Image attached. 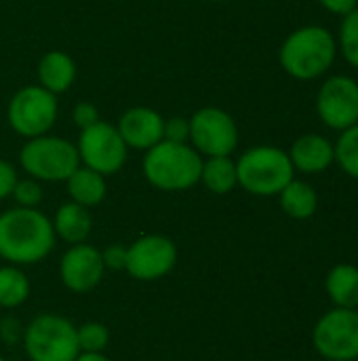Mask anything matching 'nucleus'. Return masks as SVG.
<instances>
[{
  "mask_svg": "<svg viewBox=\"0 0 358 361\" xmlns=\"http://www.w3.org/2000/svg\"><path fill=\"white\" fill-rule=\"evenodd\" d=\"M319 118L335 131H344L358 123V82L338 74L327 78L317 95Z\"/></svg>",
  "mask_w": 358,
  "mask_h": 361,
  "instance_id": "12",
  "label": "nucleus"
},
{
  "mask_svg": "<svg viewBox=\"0 0 358 361\" xmlns=\"http://www.w3.org/2000/svg\"><path fill=\"white\" fill-rule=\"evenodd\" d=\"M207 2H222V0H207Z\"/></svg>",
  "mask_w": 358,
  "mask_h": 361,
  "instance_id": "34",
  "label": "nucleus"
},
{
  "mask_svg": "<svg viewBox=\"0 0 358 361\" xmlns=\"http://www.w3.org/2000/svg\"><path fill=\"white\" fill-rule=\"evenodd\" d=\"M165 116L148 106H133L124 110L116 123L120 137L131 150H150L158 142H162Z\"/></svg>",
  "mask_w": 358,
  "mask_h": 361,
  "instance_id": "14",
  "label": "nucleus"
},
{
  "mask_svg": "<svg viewBox=\"0 0 358 361\" xmlns=\"http://www.w3.org/2000/svg\"><path fill=\"white\" fill-rule=\"evenodd\" d=\"M143 178L150 186L165 192H181L200 184L203 157L190 144L158 142L143 152Z\"/></svg>",
  "mask_w": 358,
  "mask_h": 361,
  "instance_id": "3",
  "label": "nucleus"
},
{
  "mask_svg": "<svg viewBox=\"0 0 358 361\" xmlns=\"http://www.w3.org/2000/svg\"><path fill=\"white\" fill-rule=\"evenodd\" d=\"M325 361H333V360H325Z\"/></svg>",
  "mask_w": 358,
  "mask_h": 361,
  "instance_id": "35",
  "label": "nucleus"
},
{
  "mask_svg": "<svg viewBox=\"0 0 358 361\" xmlns=\"http://www.w3.org/2000/svg\"><path fill=\"white\" fill-rule=\"evenodd\" d=\"M238 186L255 197H279L295 178L289 154L276 146H253L236 161Z\"/></svg>",
  "mask_w": 358,
  "mask_h": 361,
  "instance_id": "4",
  "label": "nucleus"
},
{
  "mask_svg": "<svg viewBox=\"0 0 358 361\" xmlns=\"http://www.w3.org/2000/svg\"><path fill=\"white\" fill-rule=\"evenodd\" d=\"M59 104L57 95L40 85H25L13 93L6 106V118L11 129L23 140H32L51 133L57 123Z\"/></svg>",
  "mask_w": 358,
  "mask_h": 361,
  "instance_id": "7",
  "label": "nucleus"
},
{
  "mask_svg": "<svg viewBox=\"0 0 358 361\" xmlns=\"http://www.w3.org/2000/svg\"><path fill=\"white\" fill-rule=\"evenodd\" d=\"M30 292H32L30 279L19 267L15 264L0 267V309L11 311L25 305Z\"/></svg>",
  "mask_w": 358,
  "mask_h": 361,
  "instance_id": "22",
  "label": "nucleus"
},
{
  "mask_svg": "<svg viewBox=\"0 0 358 361\" xmlns=\"http://www.w3.org/2000/svg\"><path fill=\"white\" fill-rule=\"evenodd\" d=\"M101 260L106 271H124L127 267V245L110 243L106 250H101Z\"/></svg>",
  "mask_w": 358,
  "mask_h": 361,
  "instance_id": "29",
  "label": "nucleus"
},
{
  "mask_svg": "<svg viewBox=\"0 0 358 361\" xmlns=\"http://www.w3.org/2000/svg\"><path fill=\"white\" fill-rule=\"evenodd\" d=\"M312 345L323 360H358V309H331L312 330Z\"/></svg>",
  "mask_w": 358,
  "mask_h": 361,
  "instance_id": "10",
  "label": "nucleus"
},
{
  "mask_svg": "<svg viewBox=\"0 0 358 361\" xmlns=\"http://www.w3.org/2000/svg\"><path fill=\"white\" fill-rule=\"evenodd\" d=\"M74 361H112L106 353H80Z\"/></svg>",
  "mask_w": 358,
  "mask_h": 361,
  "instance_id": "33",
  "label": "nucleus"
},
{
  "mask_svg": "<svg viewBox=\"0 0 358 361\" xmlns=\"http://www.w3.org/2000/svg\"><path fill=\"white\" fill-rule=\"evenodd\" d=\"M65 188L70 195V201L91 209L97 207L99 203H103L106 195H108V184H106V176L80 165L68 180H65Z\"/></svg>",
  "mask_w": 358,
  "mask_h": 361,
  "instance_id": "18",
  "label": "nucleus"
},
{
  "mask_svg": "<svg viewBox=\"0 0 358 361\" xmlns=\"http://www.w3.org/2000/svg\"><path fill=\"white\" fill-rule=\"evenodd\" d=\"M17 203V207H38L44 199V190H42V182L34 180V178H19L15 188H13V195H11Z\"/></svg>",
  "mask_w": 358,
  "mask_h": 361,
  "instance_id": "26",
  "label": "nucleus"
},
{
  "mask_svg": "<svg viewBox=\"0 0 358 361\" xmlns=\"http://www.w3.org/2000/svg\"><path fill=\"white\" fill-rule=\"evenodd\" d=\"M162 140L175 142V144H188L190 142V118H186V116L165 118Z\"/></svg>",
  "mask_w": 358,
  "mask_h": 361,
  "instance_id": "27",
  "label": "nucleus"
},
{
  "mask_svg": "<svg viewBox=\"0 0 358 361\" xmlns=\"http://www.w3.org/2000/svg\"><path fill=\"white\" fill-rule=\"evenodd\" d=\"M19 165L27 178L38 182H65L80 167V159L76 144L65 137L44 133L25 140L19 150Z\"/></svg>",
  "mask_w": 358,
  "mask_h": 361,
  "instance_id": "5",
  "label": "nucleus"
},
{
  "mask_svg": "<svg viewBox=\"0 0 358 361\" xmlns=\"http://www.w3.org/2000/svg\"><path fill=\"white\" fill-rule=\"evenodd\" d=\"M0 361H4V360H2V357H0Z\"/></svg>",
  "mask_w": 358,
  "mask_h": 361,
  "instance_id": "36",
  "label": "nucleus"
},
{
  "mask_svg": "<svg viewBox=\"0 0 358 361\" xmlns=\"http://www.w3.org/2000/svg\"><path fill=\"white\" fill-rule=\"evenodd\" d=\"M72 118H74V125L78 129H87L95 123L101 121L99 116V108L93 104V102H78L72 110Z\"/></svg>",
  "mask_w": 358,
  "mask_h": 361,
  "instance_id": "28",
  "label": "nucleus"
},
{
  "mask_svg": "<svg viewBox=\"0 0 358 361\" xmlns=\"http://www.w3.org/2000/svg\"><path fill=\"white\" fill-rule=\"evenodd\" d=\"M338 51H342L344 59L358 70V6L342 19Z\"/></svg>",
  "mask_w": 358,
  "mask_h": 361,
  "instance_id": "25",
  "label": "nucleus"
},
{
  "mask_svg": "<svg viewBox=\"0 0 358 361\" xmlns=\"http://www.w3.org/2000/svg\"><path fill=\"white\" fill-rule=\"evenodd\" d=\"M57 243L51 218L38 207H13L0 214V258L15 267L42 262Z\"/></svg>",
  "mask_w": 358,
  "mask_h": 361,
  "instance_id": "1",
  "label": "nucleus"
},
{
  "mask_svg": "<svg viewBox=\"0 0 358 361\" xmlns=\"http://www.w3.org/2000/svg\"><path fill=\"white\" fill-rule=\"evenodd\" d=\"M53 222V231L59 239H63L70 245L87 243L91 231H93V218L87 207L68 201L57 207Z\"/></svg>",
  "mask_w": 358,
  "mask_h": 361,
  "instance_id": "17",
  "label": "nucleus"
},
{
  "mask_svg": "<svg viewBox=\"0 0 358 361\" xmlns=\"http://www.w3.org/2000/svg\"><path fill=\"white\" fill-rule=\"evenodd\" d=\"M21 345L30 361H74L80 355L76 326L57 313L36 315L25 326Z\"/></svg>",
  "mask_w": 358,
  "mask_h": 361,
  "instance_id": "6",
  "label": "nucleus"
},
{
  "mask_svg": "<svg viewBox=\"0 0 358 361\" xmlns=\"http://www.w3.org/2000/svg\"><path fill=\"white\" fill-rule=\"evenodd\" d=\"M76 336L80 353H103L110 343V330L99 322H87L78 326Z\"/></svg>",
  "mask_w": 358,
  "mask_h": 361,
  "instance_id": "24",
  "label": "nucleus"
},
{
  "mask_svg": "<svg viewBox=\"0 0 358 361\" xmlns=\"http://www.w3.org/2000/svg\"><path fill=\"white\" fill-rule=\"evenodd\" d=\"M338 40L323 25H304L293 30L279 51L281 68L298 80L323 76L335 61Z\"/></svg>",
  "mask_w": 358,
  "mask_h": 361,
  "instance_id": "2",
  "label": "nucleus"
},
{
  "mask_svg": "<svg viewBox=\"0 0 358 361\" xmlns=\"http://www.w3.org/2000/svg\"><path fill=\"white\" fill-rule=\"evenodd\" d=\"M325 290L331 302L340 309H358V267L335 264L325 279Z\"/></svg>",
  "mask_w": 358,
  "mask_h": 361,
  "instance_id": "19",
  "label": "nucleus"
},
{
  "mask_svg": "<svg viewBox=\"0 0 358 361\" xmlns=\"http://www.w3.org/2000/svg\"><path fill=\"white\" fill-rule=\"evenodd\" d=\"M76 150H78L80 165L106 178L118 173L129 159V148L124 140L120 137L116 125L106 123V121H99L87 129H80Z\"/></svg>",
  "mask_w": 358,
  "mask_h": 361,
  "instance_id": "8",
  "label": "nucleus"
},
{
  "mask_svg": "<svg viewBox=\"0 0 358 361\" xmlns=\"http://www.w3.org/2000/svg\"><path fill=\"white\" fill-rule=\"evenodd\" d=\"M279 201L281 209L293 220H308L317 214L319 207V195L314 186L295 178L279 192Z\"/></svg>",
  "mask_w": 358,
  "mask_h": 361,
  "instance_id": "20",
  "label": "nucleus"
},
{
  "mask_svg": "<svg viewBox=\"0 0 358 361\" xmlns=\"http://www.w3.org/2000/svg\"><path fill=\"white\" fill-rule=\"evenodd\" d=\"M200 184L213 195H228L238 186L236 161L232 157H207L203 159Z\"/></svg>",
  "mask_w": 358,
  "mask_h": 361,
  "instance_id": "21",
  "label": "nucleus"
},
{
  "mask_svg": "<svg viewBox=\"0 0 358 361\" xmlns=\"http://www.w3.org/2000/svg\"><path fill=\"white\" fill-rule=\"evenodd\" d=\"M203 159L232 157L238 146V125L230 112L205 106L190 116V142Z\"/></svg>",
  "mask_w": 358,
  "mask_h": 361,
  "instance_id": "9",
  "label": "nucleus"
},
{
  "mask_svg": "<svg viewBox=\"0 0 358 361\" xmlns=\"http://www.w3.org/2000/svg\"><path fill=\"white\" fill-rule=\"evenodd\" d=\"M333 148H335V163L342 167V171L358 180V123L342 131Z\"/></svg>",
  "mask_w": 358,
  "mask_h": 361,
  "instance_id": "23",
  "label": "nucleus"
},
{
  "mask_svg": "<svg viewBox=\"0 0 358 361\" xmlns=\"http://www.w3.org/2000/svg\"><path fill=\"white\" fill-rule=\"evenodd\" d=\"M106 275L101 250L89 243L70 245L59 262V279L74 294L93 292Z\"/></svg>",
  "mask_w": 358,
  "mask_h": 361,
  "instance_id": "13",
  "label": "nucleus"
},
{
  "mask_svg": "<svg viewBox=\"0 0 358 361\" xmlns=\"http://www.w3.org/2000/svg\"><path fill=\"white\" fill-rule=\"evenodd\" d=\"M287 154L291 159L293 169L308 173V176L323 173L325 169L331 167V163H335V148H333L331 140H327L325 135H319V133L300 135L291 144V150Z\"/></svg>",
  "mask_w": 358,
  "mask_h": 361,
  "instance_id": "15",
  "label": "nucleus"
},
{
  "mask_svg": "<svg viewBox=\"0 0 358 361\" xmlns=\"http://www.w3.org/2000/svg\"><path fill=\"white\" fill-rule=\"evenodd\" d=\"M76 61L65 53V51H49L40 57L38 68H36V76H38V85L46 91H51L53 95H61L65 93L74 80H76Z\"/></svg>",
  "mask_w": 358,
  "mask_h": 361,
  "instance_id": "16",
  "label": "nucleus"
},
{
  "mask_svg": "<svg viewBox=\"0 0 358 361\" xmlns=\"http://www.w3.org/2000/svg\"><path fill=\"white\" fill-rule=\"evenodd\" d=\"M177 264V245L165 235H143L127 245L124 271L137 281H158Z\"/></svg>",
  "mask_w": 358,
  "mask_h": 361,
  "instance_id": "11",
  "label": "nucleus"
},
{
  "mask_svg": "<svg viewBox=\"0 0 358 361\" xmlns=\"http://www.w3.org/2000/svg\"><path fill=\"white\" fill-rule=\"evenodd\" d=\"M17 180H19V173H17L15 165L0 159V201L8 199L13 195V188H15Z\"/></svg>",
  "mask_w": 358,
  "mask_h": 361,
  "instance_id": "31",
  "label": "nucleus"
},
{
  "mask_svg": "<svg viewBox=\"0 0 358 361\" xmlns=\"http://www.w3.org/2000/svg\"><path fill=\"white\" fill-rule=\"evenodd\" d=\"M329 13H333V15H348V13H352L354 8L358 6V0H319Z\"/></svg>",
  "mask_w": 358,
  "mask_h": 361,
  "instance_id": "32",
  "label": "nucleus"
},
{
  "mask_svg": "<svg viewBox=\"0 0 358 361\" xmlns=\"http://www.w3.org/2000/svg\"><path fill=\"white\" fill-rule=\"evenodd\" d=\"M23 330L25 326L17 317H4L0 319V341L8 347H15L23 341Z\"/></svg>",
  "mask_w": 358,
  "mask_h": 361,
  "instance_id": "30",
  "label": "nucleus"
}]
</instances>
